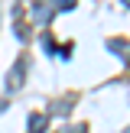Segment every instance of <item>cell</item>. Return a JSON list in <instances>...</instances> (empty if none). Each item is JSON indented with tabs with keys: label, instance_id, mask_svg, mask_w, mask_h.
<instances>
[{
	"label": "cell",
	"instance_id": "6da1fadb",
	"mask_svg": "<svg viewBox=\"0 0 130 133\" xmlns=\"http://www.w3.org/2000/svg\"><path fill=\"white\" fill-rule=\"evenodd\" d=\"M23 78H26V58L20 55V58H16V65L10 68V75H6V88H10V91L23 88Z\"/></svg>",
	"mask_w": 130,
	"mask_h": 133
},
{
	"label": "cell",
	"instance_id": "7a4b0ae2",
	"mask_svg": "<svg viewBox=\"0 0 130 133\" xmlns=\"http://www.w3.org/2000/svg\"><path fill=\"white\" fill-rule=\"evenodd\" d=\"M52 13H55V3H52V0H36V3H32V16H36V23L49 26Z\"/></svg>",
	"mask_w": 130,
	"mask_h": 133
},
{
	"label": "cell",
	"instance_id": "3957f363",
	"mask_svg": "<svg viewBox=\"0 0 130 133\" xmlns=\"http://www.w3.org/2000/svg\"><path fill=\"white\" fill-rule=\"evenodd\" d=\"M107 49L114 52V55H120V62H130V45L124 42V39H107Z\"/></svg>",
	"mask_w": 130,
	"mask_h": 133
},
{
	"label": "cell",
	"instance_id": "277c9868",
	"mask_svg": "<svg viewBox=\"0 0 130 133\" xmlns=\"http://www.w3.org/2000/svg\"><path fill=\"white\" fill-rule=\"evenodd\" d=\"M49 130V114H29V133H46Z\"/></svg>",
	"mask_w": 130,
	"mask_h": 133
},
{
	"label": "cell",
	"instance_id": "5b68a950",
	"mask_svg": "<svg viewBox=\"0 0 130 133\" xmlns=\"http://www.w3.org/2000/svg\"><path fill=\"white\" fill-rule=\"evenodd\" d=\"M52 114H58V117L72 114V101H58V104H52Z\"/></svg>",
	"mask_w": 130,
	"mask_h": 133
},
{
	"label": "cell",
	"instance_id": "8992f818",
	"mask_svg": "<svg viewBox=\"0 0 130 133\" xmlns=\"http://www.w3.org/2000/svg\"><path fill=\"white\" fill-rule=\"evenodd\" d=\"M124 6H130V0H124Z\"/></svg>",
	"mask_w": 130,
	"mask_h": 133
}]
</instances>
